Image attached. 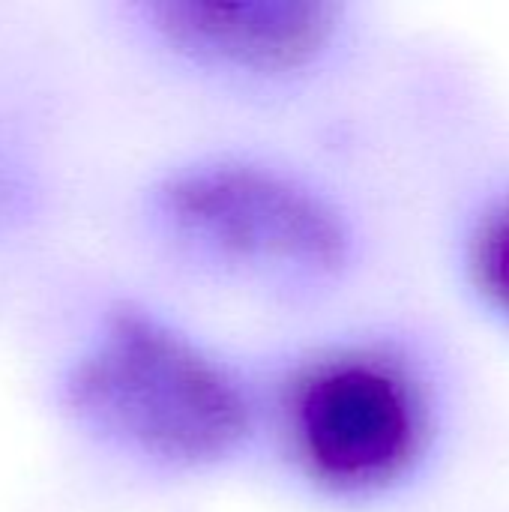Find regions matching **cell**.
<instances>
[{
  "label": "cell",
  "instance_id": "obj_1",
  "mask_svg": "<svg viewBox=\"0 0 509 512\" xmlns=\"http://www.w3.org/2000/svg\"><path fill=\"white\" fill-rule=\"evenodd\" d=\"M255 474L312 512H402L447 477L471 417L450 336L411 312H339L252 348Z\"/></svg>",
  "mask_w": 509,
  "mask_h": 512
},
{
  "label": "cell",
  "instance_id": "obj_2",
  "mask_svg": "<svg viewBox=\"0 0 509 512\" xmlns=\"http://www.w3.org/2000/svg\"><path fill=\"white\" fill-rule=\"evenodd\" d=\"M132 213L177 276L297 324L348 312L378 267L360 192L267 138H213L165 156L141 177Z\"/></svg>",
  "mask_w": 509,
  "mask_h": 512
},
{
  "label": "cell",
  "instance_id": "obj_3",
  "mask_svg": "<svg viewBox=\"0 0 509 512\" xmlns=\"http://www.w3.org/2000/svg\"><path fill=\"white\" fill-rule=\"evenodd\" d=\"M54 402L111 465L165 486L255 474L261 384L252 348L141 294H111L66 351Z\"/></svg>",
  "mask_w": 509,
  "mask_h": 512
},
{
  "label": "cell",
  "instance_id": "obj_4",
  "mask_svg": "<svg viewBox=\"0 0 509 512\" xmlns=\"http://www.w3.org/2000/svg\"><path fill=\"white\" fill-rule=\"evenodd\" d=\"M114 18L168 81L255 117L330 99L378 42L375 15L348 0H126Z\"/></svg>",
  "mask_w": 509,
  "mask_h": 512
},
{
  "label": "cell",
  "instance_id": "obj_5",
  "mask_svg": "<svg viewBox=\"0 0 509 512\" xmlns=\"http://www.w3.org/2000/svg\"><path fill=\"white\" fill-rule=\"evenodd\" d=\"M441 264L465 315L509 351V156L453 192L441 222Z\"/></svg>",
  "mask_w": 509,
  "mask_h": 512
},
{
  "label": "cell",
  "instance_id": "obj_6",
  "mask_svg": "<svg viewBox=\"0 0 509 512\" xmlns=\"http://www.w3.org/2000/svg\"><path fill=\"white\" fill-rule=\"evenodd\" d=\"M42 171L27 144L0 123V240L21 234L42 207Z\"/></svg>",
  "mask_w": 509,
  "mask_h": 512
}]
</instances>
